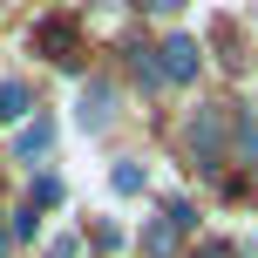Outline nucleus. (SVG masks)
<instances>
[{
	"label": "nucleus",
	"instance_id": "obj_1",
	"mask_svg": "<svg viewBox=\"0 0 258 258\" xmlns=\"http://www.w3.org/2000/svg\"><path fill=\"white\" fill-rule=\"evenodd\" d=\"M109 122H116V89L109 82H82L75 89V129L82 136H102Z\"/></svg>",
	"mask_w": 258,
	"mask_h": 258
},
{
	"label": "nucleus",
	"instance_id": "obj_2",
	"mask_svg": "<svg viewBox=\"0 0 258 258\" xmlns=\"http://www.w3.org/2000/svg\"><path fill=\"white\" fill-rule=\"evenodd\" d=\"M190 204H170L163 211V218H150V224H143V258H177V238L183 231H190Z\"/></svg>",
	"mask_w": 258,
	"mask_h": 258
},
{
	"label": "nucleus",
	"instance_id": "obj_3",
	"mask_svg": "<svg viewBox=\"0 0 258 258\" xmlns=\"http://www.w3.org/2000/svg\"><path fill=\"white\" fill-rule=\"evenodd\" d=\"M27 48H34L41 61H75V21H61V14H54V21H34L27 27Z\"/></svg>",
	"mask_w": 258,
	"mask_h": 258
},
{
	"label": "nucleus",
	"instance_id": "obj_4",
	"mask_svg": "<svg viewBox=\"0 0 258 258\" xmlns=\"http://www.w3.org/2000/svg\"><path fill=\"white\" fill-rule=\"evenodd\" d=\"M156 68H163V82H197V68H204V48H197L190 34H170V41H163V61H156Z\"/></svg>",
	"mask_w": 258,
	"mask_h": 258
},
{
	"label": "nucleus",
	"instance_id": "obj_5",
	"mask_svg": "<svg viewBox=\"0 0 258 258\" xmlns=\"http://www.w3.org/2000/svg\"><path fill=\"white\" fill-rule=\"evenodd\" d=\"M48 143H54V129L48 122H21V129H14V163H48Z\"/></svg>",
	"mask_w": 258,
	"mask_h": 258
},
{
	"label": "nucleus",
	"instance_id": "obj_6",
	"mask_svg": "<svg viewBox=\"0 0 258 258\" xmlns=\"http://www.w3.org/2000/svg\"><path fill=\"white\" fill-rule=\"evenodd\" d=\"M190 150L204 156V163H218V150H224V129H218V109H197V116H190Z\"/></svg>",
	"mask_w": 258,
	"mask_h": 258
},
{
	"label": "nucleus",
	"instance_id": "obj_7",
	"mask_svg": "<svg viewBox=\"0 0 258 258\" xmlns=\"http://www.w3.org/2000/svg\"><path fill=\"white\" fill-rule=\"evenodd\" d=\"M109 190L116 197H143L150 190V170H143L136 156H116V163H109Z\"/></svg>",
	"mask_w": 258,
	"mask_h": 258
},
{
	"label": "nucleus",
	"instance_id": "obj_8",
	"mask_svg": "<svg viewBox=\"0 0 258 258\" xmlns=\"http://www.w3.org/2000/svg\"><path fill=\"white\" fill-rule=\"evenodd\" d=\"M54 204H61V177H54V170H41L34 190H27V211H54Z\"/></svg>",
	"mask_w": 258,
	"mask_h": 258
},
{
	"label": "nucleus",
	"instance_id": "obj_9",
	"mask_svg": "<svg viewBox=\"0 0 258 258\" xmlns=\"http://www.w3.org/2000/svg\"><path fill=\"white\" fill-rule=\"evenodd\" d=\"M238 156H251V163H258V102L238 116Z\"/></svg>",
	"mask_w": 258,
	"mask_h": 258
},
{
	"label": "nucleus",
	"instance_id": "obj_10",
	"mask_svg": "<svg viewBox=\"0 0 258 258\" xmlns=\"http://www.w3.org/2000/svg\"><path fill=\"white\" fill-rule=\"evenodd\" d=\"M0 116H7V122L27 116V89H21V82H0Z\"/></svg>",
	"mask_w": 258,
	"mask_h": 258
},
{
	"label": "nucleus",
	"instance_id": "obj_11",
	"mask_svg": "<svg viewBox=\"0 0 258 258\" xmlns=\"http://www.w3.org/2000/svg\"><path fill=\"white\" fill-rule=\"evenodd\" d=\"M75 251H82V238L61 231V238H48V251H41V258H75Z\"/></svg>",
	"mask_w": 258,
	"mask_h": 258
},
{
	"label": "nucleus",
	"instance_id": "obj_12",
	"mask_svg": "<svg viewBox=\"0 0 258 258\" xmlns=\"http://www.w3.org/2000/svg\"><path fill=\"white\" fill-rule=\"evenodd\" d=\"M143 7H150V14H177L183 0H143Z\"/></svg>",
	"mask_w": 258,
	"mask_h": 258
},
{
	"label": "nucleus",
	"instance_id": "obj_13",
	"mask_svg": "<svg viewBox=\"0 0 258 258\" xmlns=\"http://www.w3.org/2000/svg\"><path fill=\"white\" fill-rule=\"evenodd\" d=\"M7 251H14V231H7V224H0V258H7Z\"/></svg>",
	"mask_w": 258,
	"mask_h": 258
},
{
	"label": "nucleus",
	"instance_id": "obj_14",
	"mask_svg": "<svg viewBox=\"0 0 258 258\" xmlns=\"http://www.w3.org/2000/svg\"><path fill=\"white\" fill-rule=\"evenodd\" d=\"M89 7H95V14H116V0H89Z\"/></svg>",
	"mask_w": 258,
	"mask_h": 258
}]
</instances>
